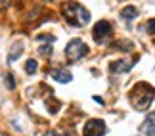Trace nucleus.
<instances>
[{"mask_svg":"<svg viewBox=\"0 0 155 136\" xmlns=\"http://www.w3.org/2000/svg\"><path fill=\"white\" fill-rule=\"evenodd\" d=\"M153 98H155V88L150 86L147 82H138V85L130 90V104L138 111H144V109L150 108Z\"/></svg>","mask_w":155,"mask_h":136,"instance_id":"nucleus-1","label":"nucleus"},{"mask_svg":"<svg viewBox=\"0 0 155 136\" xmlns=\"http://www.w3.org/2000/svg\"><path fill=\"white\" fill-rule=\"evenodd\" d=\"M63 15L73 27H84L90 21V12L77 2H67L63 6Z\"/></svg>","mask_w":155,"mask_h":136,"instance_id":"nucleus-2","label":"nucleus"},{"mask_svg":"<svg viewBox=\"0 0 155 136\" xmlns=\"http://www.w3.org/2000/svg\"><path fill=\"white\" fill-rule=\"evenodd\" d=\"M86 52H88V46L81 38H73L65 46V58H67V61H79L81 58L86 56Z\"/></svg>","mask_w":155,"mask_h":136,"instance_id":"nucleus-3","label":"nucleus"},{"mask_svg":"<svg viewBox=\"0 0 155 136\" xmlns=\"http://www.w3.org/2000/svg\"><path fill=\"white\" fill-rule=\"evenodd\" d=\"M111 31H113V27H111L109 21H98L96 27H94V40L98 44H104L111 37Z\"/></svg>","mask_w":155,"mask_h":136,"instance_id":"nucleus-4","label":"nucleus"},{"mask_svg":"<svg viewBox=\"0 0 155 136\" xmlns=\"http://www.w3.org/2000/svg\"><path fill=\"white\" fill-rule=\"evenodd\" d=\"M104 134H105V123L102 119H90L82 131V136H104Z\"/></svg>","mask_w":155,"mask_h":136,"instance_id":"nucleus-5","label":"nucleus"},{"mask_svg":"<svg viewBox=\"0 0 155 136\" xmlns=\"http://www.w3.org/2000/svg\"><path fill=\"white\" fill-rule=\"evenodd\" d=\"M134 61L136 60H132V61H128V60H119V61H113L111 63V73H127V71H130V67L134 65Z\"/></svg>","mask_w":155,"mask_h":136,"instance_id":"nucleus-6","label":"nucleus"},{"mask_svg":"<svg viewBox=\"0 0 155 136\" xmlns=\"http://www.w3.org/2000/svg\"><path fill=\"white\" fill-rule=\"evenodd\" d=\"M142 132L146 136H155V113H150L146 117V121L142 123Z\"/></svg>","mask_w":155,"mask_h":136,"instance_id":"nucleus-7","label":"nucleus"},{"mask_svg":"<svg viewBox=\"0 0 155 136\" xmlns=\"http://www.w3.org/2000/svg\"><path fill=\"white\" fill-rule=\"evenodd\" d=\"M52 79L56 82H71L73 75H71L67 69H54L52 71Z\"/></svg>","mask_w":155,"mask_h":136,"instance_id":"nucleus-8","label":"nucleus"},{"mask_svg":"<svg viewBox=\"0 0 155 136\" xmlns=\"http://www.w3.org/2000/svg\"><path fill=\"white\" fill-rule=\"evenodd\" d=\"M23 52V42H15L14 46H12V52L8 56V61H15L17 58H19V54Z\"/></svg>","mask_w":155,"mask_h":136,"instance_id":"nucleus-9","label":"nucleus"},{"mask_svg":"<svg viewBox=\"0 0 155 136\" xmlns=\"http://www.w3.org/2000/svg\"><path fill=\"white\" fill-rule=\"evenodd\" d=\"M136 15H138V10H136L134 6H127V8L121 10V17H123V19H134Z\"/></svg>","mask_w":155,"mask_h":136,"instance_id":"nucleus-10","label":"nucleus"},{"mask_svg":"<svg viewBox=\"0 0 155 136\" xmlns=\"http://www.w3.org/2000/svg\"><path fill=\"white\" fill-rule=\"evenodd\" d=\"M37 67H38L37 60H27V63H25V71H27L29 75H35V73H37Z\"/></svg>","mask_w":155,"mask_h":136,"instance_id":"nucleus-11","label":"nucleus"},{"mask_svg":"<svg viewBox=\"0 0 155 136\" xmlns=\"http://www.w3.org/2000/svg\"><path fill=\"white\" fill-rule=\"evenodd\" d=\"M6 85H8V88H10V90H14V88H15V81H14V77H12L10 73L6 75Z\"/></svg>","mask_w":155,"mask_h":136,"instance_id":"nucleus-12","label":"nucleus"},{"mask_svg":"<svg viewBox=\"0 0 155 136\" xmlns=\"http://www.w3.org/2000/svg\"><path fill=\"white\" fill-rule=\"evenodd\" d=\"M38 40H44V42H48V44H52L54 40H56V37H52V35H40V37H37Z\"/></svg>","mask_w":155,"mask_h":136,"instance_id":"nucleus-13","label":"nucleus"},{"mask_svg":"<svg viewBox=\"0 0 155 136\" xmlns=\"http://www.w3.org/2000/svg\"><path fill=\"white\" fill-rule=\"evenodd\" d=\"M147 33L150 35H155V19H150V23H147Z\"/></svg>","mask_w":155,"mask_h":136,"instance_id":"nucleus-14","label":"nucleus"},{"mask_svg":"<svg viewBox=\"0 0 155 136\" xmlns=\"http://www.w3.org/2000/svg\"><path fill=\"white\" fill-rule=\"evenodd\" d=\"M50 50H52V44H46V46H42V48H40V54H42V56H48Z\"/></svg>","mask_w":155,"mask_h":136,"instance_id":"nucleus-15","label":"nucleus"},{"mask_svg":"<svg viewBox=\"0 0 155 136\" xmlns=\"http://www.w3.org/2000/svg\"><path fill=\"white\" fill-rule=\"evenodd\" d=\"M8 4H10V0H0V10L8 8Z\"/></svg>","mask_w":155,"mask_h":136,"instance_id":"nucleus-16","label":"nucleus"}]
</instances>
